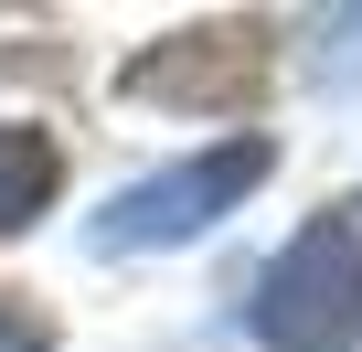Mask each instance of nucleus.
Masks as SVG:
<instances>
[{
	"label": "nucleus",
	"instance_id": "nucleus-1",
	"mask_svg": "<svg viewBox=\"0 0 362 352\" xmlns=\"http://www.w3.org/2000/svg\"><path fill=\"white\" fill-rule=\"evenodd\" d=\"M256 331L277 352H351L362 341V214H309L267 278H256Z\"/></svg>",
	"mask_w": 362,
	"mask_h": 352
},
{
	"label": "nucleus",
	"instance_id": "nucleus-4",
	"mask_svg": "<svg viewBox=\"0 0 362 352\" xmlns=\"http://www.w3.org/2000/svg\"><path fill=\"white\" fill-rule=\"evenodd\" d=\"M54 182H64V149L22 118H0V235H22L33 214H54Z\"/></svg>",
	"mask_w": 362,
	"mask_h": 352
},
{
	"label": "nucleus",
	"instance_id": "nucleus-3",
	"mask_svg": "<svg viewBox=\"0 0 362 352\" xmlns=\"http://www.w3.org/2000/svg\"><path fill=\"white\" fill-rule=\"evenodd\" d=\"M267 64H277V33L267 22H192L149 54H128V96L139 107H203V118H245L267 96Z\"/></svg>",
	"mask_w": 362,
	"mask_h": 352
},
{
	"label": "nucleus",
	"instance_id": "nucleus-2",
	"mask_svg": "<svg viewBox=\"0 0 362 352\" xmlns=\"http://www.w3.org/2000/svg\"><path fill=\"white\" fill-rule=\"evenodd\" d=\"M267 139L256 128H235V139H214L203 160H181V171H160V182H139V193H117L107 203V225H96V246L107 256H139V246H181V235H203L214 214H235L256 182H267Z\"/></svg>",
	"mask_w": 362,
	"mask_h": 352
},
{
	"label": "nucleus",
	"instance_id": "nucleus-5",
	"mask_svg": "<svg viewBox=\"0 0 362 352\" xmlns=\"http://www.w3.org/2000/svg\"><path fill=\"white\" fill-rule=\"evenodd\" d=\"M0 352H54V310L33 288H0Z\"/></svg>",
	"mask_w": 362,
	"mask_h": 352
}]
</instances>
